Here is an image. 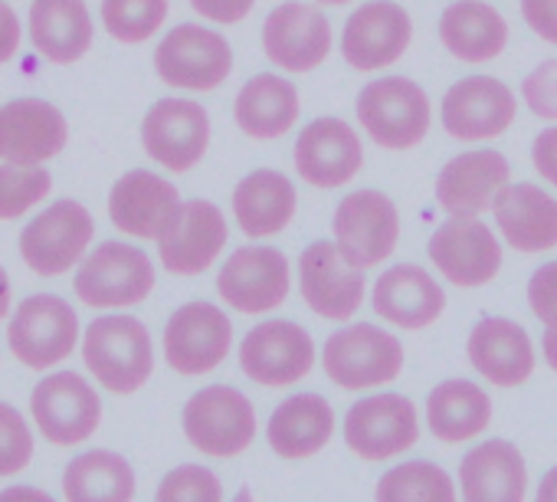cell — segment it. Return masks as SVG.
<instances>
[{
	"mask_svg": "<svg viewBox=\"0 0 557 502\" xmlns=\"http://www.w3.org/2000/svg\"><path fill=\"white\" fill-rule=\"evenodd\" d=\"M511 184L508 158L495 148H475L449 158L436 177V204L449 217H479Z\"/></svg>",
	"mask_w": 557,
	"mask_h": 502,
	"instance_id": "obj_23",
	"label": "cell"
},
{
	"mask_svg": "<svg viewBox=\"0 0 557 502\" xmlns=\"http://www.w3.org/2000/svg\"><path fill=\"white\" fill-rule=\"evenodd\" d=\"M0 4H4V0H0Z\"/></svg>",
	"mask_w": 557,
	"mask_h": 502,
	"instance_id": "obj_54",
	"label": "cell"
},
{
	"mask_svg": "<svg viewBox=\"0 0 557 502\" xmlns=\"http://www.w3.org/2000/svg\"><path fill=\"white\" fill-rule=\"evenodd\" d=\"M154 502H223V482L207 466L184 463L161 479Z\"/></svg>",
	"mask_w": 557,
	"mask_h": 502,
	"instance_id": "obj_40",
	"label": "cell"
},
{
	"mask_svg": "<svg viewBox=\"0 0 557 502\" xmlns=\"http://www.w3.org/2000/svg\"><path fill=\"white\" fill-rule=\"evenodd\" d=\"M371 306L384 322L417 332V329L433 326L443 316L446 293L423 267L397 264L377 277L374 293H371Z\"/></svg>",
	"mask_w": 557,
	"mask_h": 502,
	"instance_id": "obj_26",
	"label": "cell"
},
{
	"mask_svg": "<svg viewBox=\"0 0 557 502\" xmlns=\"http://www.w3.org/2000/svg\"><path fill=\"white\" fill-rule=\"evenodd\" d=\"M34 456V433L24 414L0 401V476H14L27 469Z\"/></svg>",
	"mask_w": 557,
	"mask_h": 502,
	"instance_id": "obj_41",
	"label": "cell"
},
{
	"mask_svg": "<svg viewBox=\"0 0 557 502\" xmlns=\"http://www.w3.org/2000/svg\"><path fill=\"white\" fill-rule=\"evenodd\" d=\"M239 368L256 384L289 388L315 368V342L289 319L252 326L239 342Z\"/></svg>",
	"mask_w": 557,
	"mask_h": 502,
	"instance_id": "obj_10",
	"label": "cell"
},
{
	"mask_svg": "<svg viewBox=\"0 0 557 502\" xmlns=\"http://www.w3.org/2000/svg\"><path fill=\"white\" fill-rule=\"evenodd\" d=\"M377 502H456L449 473L426 460H407L377 479Z\"/></svg>",
	"mask_w": 557,
	"mask_h": 502,
	"instance_id": "obj_37",
	"label": "cell"
},
{
	"mask_svg": "<svg viewBox=\"0 0 557 502\" xmlns=\"http://www.w3.org/2000/svg\"><path fill=\"white\" fill-rule=\"evenodd\" d=\"M299 290H302L306 306L319 319L345 322L361 309L368 283H364V273L338 254L335 240H315L302 249Z\"/></svg>",
	"mask_w": 557,
	"mask_h": 502,
	"instance_id": "obj_17",
	"label": "cell"
},
{
	"mask_svg": "<svg viewBox=\"0 0 557 502\" xmlns=\"http://www.w3.org/2000/svg\"><path fill=\"white\" fill-rule=\"evenodd\" d=\"M534 502H557V466L544 473L541 486H537V499Z\"/></svg>",
	"mask_w": 557,
	"mask_h": 502,
	"instance_id": "obj_50",
	"label": "cell"
},
{
	"mask_svg": "<svg viewBox=\"0 0 557 502\" xmlns=\"http://www.w3.org/2000/svg\"><path fill=\"white\" fill-rule=\"evenodd\" d=\"M226 246V220L213 200H184L171 226L158 236L161 267L174 277H200Z\"/></svg>",
	"mask_w": 557,
	"mask_h": 502,
	"instance_id": "obj_20",
	"label": "cell"
},
{
	"mask_svg": "<svg viewBox=\"0 0 557 502\" xmlns=\"http://www.w3.org/2000/svg\"><path fill=\"white\" fill-rule=\"evenodd\" d=\"M190 8L213 24H239L249 17V11L256 8V0H190Z\"/></svg>",
	"mask_w": 557,
	"mask_h": 502,
	"instance_id": "obj_44",
	"label": "cell"
},
{
	"mask_svg": "<svg viewBox=\"0 0 557 502\" xmlns=\"http://www.w3.org/2000/svg\"><path fill=\"white\" fill-rule=\"evenodd\" d=\"M459 486L462 502H524V456L508 440H485L462 456Z\"/></svg>",
	"mask_w": 557,
	"mask_h": 502,
	"instance_id": "obj_29",
	"label": "cell"
},
{
	"mask_svg": "<svg viewBox=\"0 0 557 502\" xmlns=\"http://www.w3.org/2000/svg\"><path fill=\"white\" fill-rule=\"evenodd\" d=\"M76 342H79L76 309L53 293L24 299L8 326V345L14 358L34 371L66 362L76 352Z\"/></svg>",
	"mask_w": 557,
	"mask_h": 502,
	"instance_id": "obj_9",
	"label": "cell"
},
{
	"mask_svg": "<svg viewBox=\"0 0 557 502\" xmlns=\"http://www.w3.org/2000/svg\"><path fill=\"white\" fill-rule=\"evenodd\" d=\"M521 17L541 40L557 47V0H521Z\"/></svg>",
	"mask_w": 557,
	"mask_h": 502,
	"instance_id": "obj_45",
	"label": "cell"
},
{
	"mask_svg": "<svg viewBox=\"0 0 557 502\" xmlns=\"http://www.w3.org/2000/svg\"><path fill=\"white\" fill-rule=\"evenodd\" d=\"M70 142L66 115L47 99H11L0 106V158L17 164H44Z\"/></svg>",
	"mask_w": 557,
	"mask_h": 502,
	"instance_id": "obj_25",
	"label": "cell"
},
{
	"mask_svg": "<svg viewBox=\"0 0 557 502\" xmlns=\"http://www.w3.org/2000/svg\"><path fill=\"white\" fill-rule=\"evenodd\" d=\"M293 161L306 184L335 191V187H345L361 171L364 148H361L358 132L345 119L319 115L299 132Z\"/></svg>",
	"mask_w": 557,
	"mask_h": 502,
	"instance_id": "obj_21",
	"label": "cell"
},
{
	"mask_svg": "<svg viewBox=\"0 0 557 502\" xmlns=\"http://www.w3.org/2000/svg\"><path fill=\"white\" fill-rule=\"evenodd\" d=\"M332 233L338 243V254L358 267H377L384 264L400 240V213L397 204L381 194V191H355L345 194L342 204L335 207V220H332Z\"/></svg>",
	"mask_w": 557,
	"mask_h": 502,
	"instance_id": "obj_7",
	"label": "cell"
},
{
	"mask_svg": "<svg viewBox=\"0 0 557 502\" xmlns=\"http://www.w3.org/2000/svg\"><path fill=\"white\" fill-rule=\"evenodd\" d=\"M518 102L511 89L495 76H466L453 83L440 106V122L456 142L498 138L515 122Z\"/></svg>",
	"mask_w": 557,
	"mask_h": 502,
	"instance_id": "obj_19",
	"label": "cell"
},
{
	"mask_svg": "<svg viewBox=\"0 0 557 502\" xmlns=\"http://www.w3.org/2000/svg\"><path fill=\"white\" fill-rule=\"evenodd\" d=\"M73 290L92 309L138 306L154 290V264L141 246L106 240L79 264Z\"/></svg>",
	"mask_w": 557,
	"mask_h": 502,
	"instance_id": "obj_3",
	"label": "cell"
},
{
	"mask_svg": "<svg viewBox=\"0 0 557 502\" xmlns=\"http://www.w3.org/2000/svg\"><path fill=\"white\" fill-rule=\"evenodd\" d=\"M230 345L233 326L226 313L203 299L184 303L164 326V362L184 378L210 375L226 358Z\"/></svg>",
	"mask_w": 557,
	"mask_h": 502,
	"instance_id": "obj_12",
	"label": "cell"
},
{
	"mask_svg": "<svg viewBox=\"0 0 557 502\" xmlns=\"http://www.w3.org/2000/svg\"><path fill=\"white\" fill-rule=\"evenodd\" d=\"M11 313V280H8V270L0 267V319H8Z\"/></svg>",
	"mask_w": 557,
	"mask_h": 502,
	"instance_id": "obj_51",
	"label": "cell"
},
{
	"mask_svg": "<svg viewBox=\"0 0 557 502\" xmlns=\"http://www.w3.org/2000/svg\"><path fill=\"white\" fill-rule=\"evenodd\" d=\"M469 365L498 388H518L534 375V345L511 319H482L466 342Z\"/></svg>",
	"mask_w": 557,
	"mask_h": 502,
	"instance_id": "obj_27",
	"label": "cell"
},
{
	"mask_svg": "<svg viewBox=\"0 0 557 502\" xmlns=\"http://www.w3.org/2000/svg\"><path fill=\"white\" fill-rule=\"evenodd\" d=\"M0 502H57V499L37 486H8L0 489Z\"/></svg>",
	"mask_w": 557,
	"mask_h": 502,
	"instance_id": "obj_48",
	"label": "cell"
},
{
	"mask_svg": "<svg viewBox=\"0 0 557 502\" xmlns=\"http://www.w3.org/2000/svg\"><path fill=\"white\" fill-rule=\"evenodd\" d=\"M299 210V194L293 181L275 168L249 171L233 191V217L246 236L283 233Z\"/></svg>",
	"mask_w": 557,
	"mask_h": 502,
	"instance_id": "obj_30",
	"label": "cell"
},
{
	"mask_svg": "<svg viewBox=\"0 0 557 502\" xmlns=\"http://www.w3.org/2000/svg\"><path fill=\"white\" fill-rule=\"evenodd\" d=\"M21 40H24V30H21L17 11L8 8V4H0V66L17 57Z\"/></svg>",
	"mask_w": 557,
	"mask_h": 502,
	"instance_id": "obj_47",
	"label": "cell"
},
{
	"mask_svg": "<svg viewBox=\"0 0 557 502\" xmlns=\"http://www.w3.org/2000/svg\"><path fill=\"white\" fill-rule=\"evenodd\" d=\"M30 414L44 437L57 446H76L89 440L102 424V401L96 388L76 371H57L44 378L30 394Z\"/></svg>",
	"mask_w": 557,
	"mask_h": 502,
	"instance_id": "obj_13",
	"label": "cell"
},
{
	"mask_svg": "<svg viewBox=\"0 0 557 502\" xmlns=\"http://www.w3.org/2000/svg\"><path fill=\"white\" fill-rule=\"evenodd\" d=\"M66 502H132L135 469L112 450H89L70 460L63 473Z\"/></svg>",
	"mask_w": 557,
	"mask_h": 502,
	"instance_id": "obj_36",
	"label": "cell"
},
{
	"mask_svg": "<svg viewBox=\"0 0 557 502\" xmlns=\"http://www.w3.org/2000/svg\"><path fill=\"white\" fill-rule=\"evenodd\" d=\"M440 40L459 63H492L508 44V24L485 0H456L440 17Z\"/></svg>",
	"mask_w": 557,
	"mask_h": 502,
	"instance_id": "obj_34",
	"label": "cell"
},
{
	"mask_svg": "<svg viewBox=\"0 0 557 502\" xmlns=\"http://www.w3.org/2000/svg\"><path fill=\"white\" fill-rule=\"evenodd\" d=\"M233 502H252V492H249V489L243 486V489H239V492L233 495Z\"/></svg>",
	"mask_w": 557,
	"mask_h": 502,
	"instance_id": "obj_52",
	"label": "cell"
},
{
	"mask_svg": "<svg viewBox=\"0 0 557 502\" xmlns=\"http://www.w3.org/2000/svg\"><path fill=\"white\" fill-rule=\"evenodd\" d=\"M233 119L246 138L275 142L289 135L299 119V93L283 76L259 73L236 93Z\"/></svg>",
	"mask_w": 557,
	"mask_h": 502,
	"instance_id": "obj_31",
	"label": "cell"
},
{
	"mask_svg": "<svg viewBox=\"0 0 557 502\" xmlns=\"http://www.w3.org/2000/svg\"><path fill=\"white\" fill-rule=\"evenodd\" d=\"M541 352H544V362L557 371V326H544Z\"/></svg>",
	"mask_w": 557,
	"mask_h": 502,
	"instance_id": "obj_49",
	"label": "cell"
},
{
	"mask_svg": "<svg viewBox=\"0 0 557 502\" xmlns=\"http://www.w3.org/2000/svg\"><path fill=\"white\" fill-rule=\"evenodd\" d=\"M413 40L410 14L394 0H371L351 11L342 34V57L358 73L394 66Z\"/></svg>",
	"mask_w": 557,
	"mask_h": 502,
	"instance_id": "obj_18",
	"label": "cell"
},
{
	"mask_svg": "<svg viewBox=\"0 0 557 502\" xmlns=\"http://www.w3.org/2000/svg\"><path fill=\"white\" fill-rule=\"evenodd\" d=\"M187 440L207 456H239L256 437V411L249 397L230 384H210L190 394L181 414Z\"/></svg>",
	"mask_w": 557,
	"mask_h": 502,
	"instance_id": "obj_6",
	"label": "cell"
},
{
	"mask_svg": "<svg viewBox=\"0 0 557 502\" xmlns=\"http://www.w3.org/2000/svg\"><path fill=\"white\" fill-rule=\"evenodd\" d=\"M83 362L112 394H135L154 371L151 332L135 316H102L83 335Z\"/></svg>",
	"mask_w": 557,
	"mask_h": 502,
	"instance_id": "obj_1",
	"label": "cell"
},
{
	"mask_svg": "<svg viewBox=\"0 0 557 502\" xmlns=\"http://www.w3.org/2000/svg\"><path fill=\"white\" fill-rule=\"evenodd\" d=\"M495 223L518 254H544L557 246V200L537 184H508L495 197Z\"/></svg>",
	"mask_w": 557,
	"mask_h": 502,
	"instance_id": "obj_28",
	"label": "cell"
},
{
	"mask_svg": "<svg viewBox=\"0 0 557 502\" xmlns=\"http://www.w3.org/2000/svg\"><path fill=\"white\" fill-rule=\"evenodd\" d=\"M430 96L407 76H384L358 93V122L374 145L407 151L430 132Z\"/></svg>",
	"mask_w": 557,
	"mask_h": 502,
	"instance_id": "obj_2",
	"label": "cell"
},
{
	"mask_svg": "<svg viewBox=\"0 0 557 502\" xmlns=\"http://www.w3.org/2000/svg\"><path fill=\"white\" fill-rule=\"evenodd\" d=\"M265 60L286 73H312L332 53V24L315 4L286 0L262 24Z\"/></svg>",
	"mask_w": 557,
	"mask_h": 502,
	"instance_id": "obj_15",
	"label": "cell"
},
{
	"mask_svg": "<svg viewBox=\"0 0 557 502\" xmlns=\"http://www.w3.org/2000/svg\"><path fill=\"white\" fill-rule=\"evenodd\" d=\"M30 44L57 66L79 63L92 47V17L86 0H34Z\"/></svg>",
	"mask_w": 557,
	"mask_h": 502,
	"instance_id": "obj_33",
	"label": "cell"
},
{
	"mask_svg": "<svg viewBox=\"0 0 557 502\" xmlns=\"http://www.w3.org/2000/svg\"><path fill=\"white\" fill-rule=\"evenodd\" d=\"M293 270L283 249L275 246H239L230 254L216 277L220 299L246 316L278 309L289 296Z\"/></svg>",
	"mask_w": 557,
	"mask_h": 502,
	"instance_id": "obj_11",
	"label": "cell"
},
{
	"mask_svg": "<svg viewBox=\"0 0 557 502\" xmlns=\"http://www.w3.org/2000/svg\"><path fill=\"white\" fill-rule=\"evenodd\" d=\"M53 191V174L40 164H0V220H17Z\"/></svg>",
	"mask_w": 557,
	"mask_h": 502,
	"instance_id": "obj_39",
	"label": "cell"
},
{
	"mask_svg": "<svg viewBox=\"0 0 557 502\" xmlns=\"http://www.w3.org/2000/svg\"><path fill=\"white\" fill-rule=\"evenodd\" d=\"M521 96L537 119L557 122V60H544L541 66H534L521 83Z\"/></svg>",
	"mask_w": 557,
	"mask_h": 502,
	"instance_id": "obj_42",
	"label": "cell"
},
{
	"mask_svg": "<svg viewBox=\"0 0 557 502\" xmlns=\"http://www.w3.org/2000/svg\"><path fill=\"white\" fill-rule=\"evenodd\" d=\"M528 303L531 313L544 322V326H557V260L544 264L531 273L528 280Z\"/></svg>",
	"mask_w": 557,
	"mask_h": 502,
	"instance_id": "obj_43",
	"label": "cell"
},
{
	"mask_svg": "<svg viewBox=\"0 0 557 502\" xmlns=\"http://www.w3.org/2000/svg\"><path fill=\"white\" fill-rule=\"evenodd\" d=\"M420 437V417L404 394H374L345 414V443L364 460H391Z\"/></svg>",
	"mask_w": 557,
	"mask_h": 502,
	"instance_id": "obj_22",
	"label": "cell"
},
{
	"mask_svg": "<svg viewBox=\"0 0 557 502\" xmlns=\"http://www.w3.org/2000/svg\"><path fill=\"white\" fill-rule=\"evenodd\" d=\"M430 260L433 267L462 290L485 286L502 270V246L488 223L479 217H453L440 223L430 236Z\"/></svg>",
	"mask_w": 557,
	"mask_h": 502,
	"instance_id": "obj_16",
	"label": "cell"
},
{
	"mask_svg": "<svg viewBox=\"0 0 557 502\" xmlns=\"http://www.w3.org/2000/svg\"><path fill=\"white\" fill-rule=\"evenodd\" d=\"M315 4H322V8H342V4H348V0H315Z\"/></svg>",
	"mask_w": 557,
	"mask_h": 502,
	"instance_id": "obj_53",
	"label": "cell"
},
{
	"mask_svg": "<svg viewBox=\"0 0 557 502\" xmlns=\"http://www.w3.org/2000/svg\"><path fill=\"white\" fill-rule=\"evenodd\" d=\"M96 236V220L79 200H53L21 233V257L37 277H63L79 260Z\"/></svg>",
	"mask_w": 557,
	"mask_h": 502,
	"instance_id": "obj_4",
	"label": "cell"
},
{
	"mask_svg": "<svg viewBox=\"0 0 557 502\" xmlns=\"http://www.w3.org/2000/svg\"><path fill=\"white\" fill-rule=\"evenodd\" d=\"M322 368L338 388L364 391L374 384H387L404 371V345L371 322L345 326L329 335Z\"/></svg>",
	"mask_w": 557,
	"mask_h": 502,
	"instance_id": "obj_5",
	"label": "cell"
},
{
	"mask_svg": "<svg viewBox=\"0 0 557 502\" xmlns=\"http://www.w3.org/2000/svg\"><path fill=\"white\" fill-rule=\"evenodd\" d=\"M488 420H492V397L466 378H449L436 384L426 397V427L443 443L472 440L488 427Z\"/></svg>",
	"mask_w": 557,
	"mask_h": 502,
	"instance_id": "obj_35",
	"label": "cell"
},
{
	"mask_svg": "<svg viewBox=\"0 0 557 502\" xmlns=\"http://www.w3.org/2000/svg\"><path fill=\"white\" fill-rule=\"evenodd\" d=\"M531 164H534V171H537L547 184L557 187V125H554V128H544V132L534 138V145H531Z\"/></svg>",
	"mask_w": 557,
	"mask_h": 502,
	"instance_id": "obj_46",
	"label": "cell"
},
{
	"mask_svg": "<svg viewBox=\"0 0 557 502\" xmlns=\"http://www.w3.org/2000/svg\"><path fill=\"white\" fill-rule=\"evenodd\" d=\"M154 73L171 89L213 93L233 73V50L216 30L181 24L168 37H161L154 50Z\"/></svg>",
	"mask_w": 557,
	"mask_h": 502,
	"instance_id": "obj_8",
	"label": "cell"
},
{
	"mask_svg": "<svg viewBox=\"0 0 557 502\" xmlns=\"http://www.w3.org/2000/svg\"><path fill=\"white\" fill-rule=\"evenodd\" d=\"M168 21V0H102V24L119 44H145Z\"/></svg>",
	"mask_w": 557,
	"mask_h": 502,
	"instance_id": "obj_38",
	"label": "cell"
},
{
	"mask_svg": "<svg viewBox=\"0 0 557 502\" xmlns=\"http://www.w3.org/2000/svg\"><path fill=\"white\" fill-rule=\"evenodd\" d=\"M181 204L184 200L168 177H161L148 168H135V171H125L112 184L109 217H112L115 230H122L135 240H158L177 217Z\"/></svg>",
	"mask_w": 557,
	"mask_h": 502,
	"instance_id": "obj_24",
	"label": "cell"
},
{
	"mask_svg": "<svg viewBox=\"0 0 557 502\" xmlns=\"http://www.w3.org/2000/svg\"><path fill=\"white\" fill-rule=\"evenodd\" d=\"M141 145L151 161L184 174L207 155L210 115L194 99H158L141 122Z\"/></svg>",
	"mask_w": 557,
	"mask_h": 502,
	"instance_id": "obj_14",
	"label": "cell"
},
{
	"mask_svg": "<svg viewBox=\"0 0 557 502\" xmlns=\"http://www.w3.org/2000/svg\"><path fill=\"white\" fill-rule=\"evenodd\" d=\"M335 430V411L322 394H293L278 404L265 424V440L272 453L286 460L315 456Z\"/></svg>",
	"mask_w": 557,
	"mask_h": 502,
	"instance_id": "obj_32",
	"label": "cell"
}]
</instances>
